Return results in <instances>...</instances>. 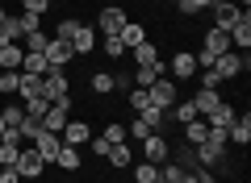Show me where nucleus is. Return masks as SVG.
I'll list each match as a JSON object with an SVG mask.
<instances>
[{
	"label": "nucleus",
	"mask_w": 251,
	"mask_h": 183,
	"mask_svg": "<svg viewBox=\"0 0 251 183\" xmlns=\"http://www.w3.org/2000/svg\"><path fill=\"white\" fill-rule=\"evenodd\" d=\"M247 67H251V59H247V54H239V50H226V54H218V59H214V67H209V71H214V75L226 83V79H234L239 71H247Z\"/></svg>",
	"instance_id": "obj_2"
},
{
	"label": "nucleus",
	"mask_w": 251,
	"mask_h": 183,
	"mask_svg": "<svg viewBox=\"0 0 251 183\" xmlns=\"http://www.w3.org/2000/svg\"><path fill=\"white\" fill-rule=\"evenodd\" d=\"M193 104H197V117H209L218 104H222V96H218V87H201L197 96H193Z\"/></svg>",
	"instance_id": "obj_15"
},
{
	"label": "nucleus",
	"mask_w": 251,
	"mask_h": 183,
	"mask_svg": "<svg viewBox=\"0 0 251 183\" xmlns=\"http://www.w3.org/2000/svg\"><path fill=\"white\" fill-rule=\"evenodd\" d=\"M234 117H239V113H234V104H218L214 113L205 117V125H209V129H230Z\"/></svg>",
	"instance_id": "obj_18"
},
{
	"label": "nucleus",
	"mask_w": 251,
	"mask_h": 183,
	"mask_svg": "<svg viewBox=\"0 0 251 183\" xmlns=\"http://www.w3.org/2000/svg\"><path fill=\"white\" fill-rule=\"evenodd\" d=\"M155 183H159V179H155Z\"/></svg>",
	"instance_id": "obj_46"
},
{
	"label": "nucleus",
	"mask_w": 251,
	"mask_h": 183,
	"mask_svg": "<svg viewBox=\"0 0 251 183\" xmlns=\"http://www.w3.org/2000/svg\"><path fill=\"white\" fill-rule=\"evenodd\" d=\"M92 154H100V158L109 154V138H105V133H97V138H92Z\"/></svg>",
	"instance_id": "obj_40"
},
{
	"label": "nucleus",
	"mask_w": 251,
	"mask_h": 183,
	"mask_svg": "<svg viewBox=\"0 0 251 183\" xmlns=\"http://www.w3.org/2000/svg\"><path fill=\"white\" fill-rule=\"evenodd\" d=\"M105 138H109V146L126 142V125H105Z\"/></svg>",
	"instance_id": "obj_39"
},
{
	"label": "nucleus",
	"mask_w": 251,
	"mask_h": 183,
	"mask_svg": "<svg viewBox=\"0 0 251 183\" xmlns=\"http://www.w3.org/2000/svg\"><path fill=\"white\" fill-rule=\"evenodd\" d=\"M29 146H34L38 154L46 158V163H54V154H59L63 138H59V133H46V129H38V133H34V142H29Z\"/></svg>",
	"instance_id": "obj_11"
},
{
	"label": "nucleus",
	"mask_w": 251,
	"mask_h": 183,
	"mask_svg": "<svg viewBox=\"0 0 251 183\" xmlns=\"http://www.w3.org/2000/svg\"><path fill=\"white\" fill-rule=\"evenodd\" d=\"M72 34H75V17H67V21H59V42H72Z\"/></svg>",
	"instance_id": "obj_38"
},
{
	"label": "nucleus",
	"mask_w": 251,
	"mask_h": 183,
	"mask_svg": "<svg viewBox=\"0 0 251 183\" xmlns=\"http://www.w3.org/2000/svg\"><path fill=\"white\" fill-rule=\"evenodd\" d=\"M147 96H151V108H163V113H172V104H176V79H172V75L155 79V83L147 87Z\"/></svg>",
	"instance_id": "obj_3"
},
{
	"label": "nucleus",
	"mask_w": 251,
	"mask_h": 183,
	"mask_svg": "<svg viewBox=\"0 0 251 183\" xmlns=\"http://www.w3.org/2000/svg\"><path fill=\"white\" fill-rule=\"evenodd\" d=\"M21 13H29V17H46V13H50V0H21Z\"/></svg>",
	"instance_id": "obj_35"
},
{
	"label": "nucleus",
	"mask_w": 251,
	"mask_h": 183,
	"mask_svg": "<svg viewBox=\"0 0 251 183\" xmlns=\"http://www.w3.org/2000/svg\"><path fill=\"white\" fill-rule=\"evenodd\" d=\"M21 59H25L21 42H9V46H0V71H21Z\"/></svg>",
	"instance_id": "obj_16"
},
{
	"label": "nucleus",
	"mask_w": 251,
	"mask_h": 183,
	"mask_svg": "<svg viewBox=\"0 0 251 183\" xmlns=\"http://www.w3.org/2000/svg\"><path fill=\"white\" fill-rule=\"evenodd\" d=\"M17 87H21V71H0V92L4 96H17Z\"/></svg>",
	"instance_id": "obj_30"
},
{
	"label": "nucleus",
	"mask_w": 251,
	"mask_h": 183,
	"mask_svg": "<svg viewBox=\"0 0 251 183\" xmlns=\"http://www.w3.org/2000/svg\"><path fill=\"white\" fill-rule=\"evenodd\" d=\"M67 96H72V79H67V71L50 67L42 75V100H46V104H59V100H67Z\"/></svg>",
	"instance_id": "obj_1"
},
{
	"label": "nucleus",
	"mask_w": 251,
	"mask_h": 183,
	"mask_svg": "<svg viewBox=\"0 0 251 183\" xmlns=\"http://www.w3.org/2000/svg\"><path fill=\"white\" fill-rule=\"evenodd\" d=\"M209 4H218V0H176V9L184 13V17H197V13H205Z\"/></svg>",
	"instance_id": "obj_29"
},
{
	"label": "nucleus",
	"mask_w": 251,
	"mask_h": 183,
	"mask_svg": "<svg viewBox=\"0 0 251 183\" xmlns=\"http://www.w3.org/2000/svg\"><path fill=\"white\" fill-rule=\"evenodd\" d=\"M109 166H117V171H126V166H130V163H134V150H130V146H126V142H117V146H109Z\"/></svg>",
	"instance_id": "obj_19"
},
{
	"label": "nucleus",
	"mask_w": 251,
	"mask_h": 183,
	"mask_svg": "<svg viewBox=\"0 0 251 183\" xmlns=\"http://www.w3.org/2000/svg\"><path fill=\"white\" fill-rule=\"evenodd\" d=\"M239 17H243V9H239V4H230V0H218V4H214V29L239 25Z\"/></svg>",
	"instance_id": "obj_10"
},
{
	"label": "nucleus",
	"mask_w": 251,
	"mask_h": 183,
	"mask_svg": "<svg viewBox=\"0 0 251 183\" xmlns=\"http://www.w3.org/2000/svg\"><path fill=\"white\" fill-rule=\"evenodd\" d=\"M46 42H50V38H46L42 29H34V34L21 38V50H25V54H42V50H46Z\"/></svg>",
	"instance_id": "obj_27"
},
{
	"label": "nucleus",
	"mask_w": 251,
	"mask_h": 183,
	"mask_svg": "<svg viewBox=\"0 0 251 183\" xmlns=\"http://www.w3.org/2000/svg\"><path fill=\"white\" fill-rule=\"evenodd\" d=\"M117 38H122L126 54H130V50H134L138 42H147V29H143V25H134V21H126V29H122V34H117Z\"/></svg>",
	"instance_id": "obj_21"
},
{
	"label": "nucleus",
	"mask_w": 251,
	"mask_h": 183,
	"mask_svg": "<svg viewBox=\"0 0 251 183\" xmlns=\"http://www.w3.org/2000/svg\"><path fill=\"white\" fill-rule=\"evenodd\" d=\"M226 142H234V146H247V142H251V117L247 113L234 117V125L226 129Z\"/></svg>",
	"instance_id": "obj_17"
},
{
	"label": "nucleus",
	"mask_w": 251,
	"mask_h": 183,
	"mask_svg": "<svg viewBox=\"0 0 251 183\" xmlns=\"http://www.w3.org/2000/svg\"><path fill=\"white\" fill-rule=\"evenodd\" d=\"M163 75H168V62H138V67H134V87H151L155 83V79H163Z\"/></svg>",
	"instance_id": "obj_8"
},
{
	"label": "nucleus",
	"mask_w": 251,
	"mask_h": 183,
	"mask_svg": "<svg viewBox=\"0 0 251 183\" xmlns=\"http://www.w3.org/2000/svg\"><path fill=\"white\" fill-rule=\"evenodd\" d=\"M113 75H109V71H97V75H92V92H97V96H109V92H113Z\"/></svg>",
	"instance_id": "obj_31"
},
{
	"label": "nucleus",
	"mask_w": 251,
	"mask_h": 183,
	"mask_svg": "<svg viewBox=\"0 0 251 183\" xmlns=\"http://www.w3.org/2000/svg\"><path fill=\"white\" fill-rule=\"evenodd\" d=\"M172 108H176V121H180V125L197 121V104H193V100H176V104H172Z\"/></svg>",
	"instance_id": "obj_32"
},
{
	"label": "nucleus",
	"mask_w": 251,
	"mask_h": 183,
	"mask_svg": "<svg viewBox=\"0 0 251 183\" xmlns=\"http://www.w3.org/2000/svg\"><path fill=\"white\" fill-rule=\"evenodd\" d=\"M4 21H9V13H4V9H0V25H4Z\"/></svg>",
	"instance_id": "obj_42"
},
{
	"label": "nucleus",
	"mask_w": 251,
	"mask_h": 183,
	"mask_svg": "<svg viewBox=\"0 0 251 183\" xmlns=\"http://www.w3.org/2000/svg\"><path fill=\"white\" fill-rule=\"evenodd\" d=\"M21 104H25V117H34V121H42V117H46V108H50L42 96H34V100H21Z\"/></svg>",
	"instance_id": "obj_34"
},
{
	"label": "nucleus",
	"mask_w": 251,
	"mask_h": 183,
	"mask_svg": "<svg viewBox=\"0 0 251 183\" xmlns=\"http://www.w3.org/2000/svg\"><path fill=\"white\" fill-rule=\"evenodd\" d=\"M0 138H4V117H0Z\"/></svg>",
	"instance_id": "obj_43"
},
{
	"label": "nucleus",
	"mask_w": 251,
	"mask_h": 183,
	"mask_svg": "<svg viewBox=\"0 0 251 183\" xmlns=\"http://www.w3.org/2000/svg\"><path fill=\"white\" fill-rule=\"evenodd\" d=\"M0 183H21L17 166H0Z\"/></svg>",
	"instance_id": "obj_41"
},
{
	"label": "nucleus",
	"mask_w": 251,
	"mask_h": 183,
	"mask_svg": "<svg viewBox=\"0 0 251 183\" xmlns=\"http://www.w3.org/2000/svg\"><path fill=\"white\" fill-rule=\"evenodd\" d=\"M130 59H134V67H138V62H159V46L147 38V42H138L134 50H130Z\"/></svg>",
	"instance_id": "obj_22"
},
{
	"label": "nucleus",
	"mask_w": 251,
	"mask_h": 183,
	"mask_svg": "<svg viewBox=\"0 0 251 183\" xmlns=\"http://www.w3.org/2000/svg\"><path fill=\"white\" fill-rule=\"evenodd\" d=\"M42 54H46V62H50V67H59V71L67 67V62H72V59H75L72 42H59V38H50V42H46V50H42Z\"/></svg>",
	"instance_id": "obj_7"
},
{
	"label": "nucleus",
	"mask_w": 251,
	"mask_h": 183,
	"mask_svg": "<svg viewBox=\"0 0 251 183\" xmlns=\"http://www.w3.org/2000/svg\"><path fill=\"white\" fill-rule=\"evenodd\" d=\"M100 46H105V54H109V59H126V46H122V38H105Z\"/></svg>",
	"instance_id": "obj_37"
},
{
	"label": "nucleus",
	"mask_w": 251,
	"mask_h": 183,
	"mask_svg": "<svg viewBox=\"0 0 251 183\" xmlns=\"http://www.w3.org/2000/svg\"><path fill=\"white\" fill-rule=\"evenodd\" d=\"M17 158H21V146L0 138V166H17Z\"/></svg>",
	"instance_id": "obj_28"
},
{
	"label": "nucleus",
	"mask_w": 251,
	"mask_h": 183,
	"mask_svg": "<svg viewBox=\"0 0 251 183\" xmlns=\"http://www.w3.org/2000/svg\"><path fill=\"white\" fill-rule=\"evenodd\" d=\"M17 96H21V100L42 96V75H25V71H21V87H17Z\"/></svg>",
	"instance_id": "obj_23"
},
{
	"label": "nucleus",
	"mask_w": 251,
	"mask_h": 183,
	"mask_svg": "<svg viewBox=\"0 0 251 183\" xmlns=\"http://www.w3.org/2000/svg\"><path fill=\"white\" fill-rule=\"evenodd\" d=\"M172 75H176V79H193V75H197V54L176 50V59H172Z\"/></svg>",
	"instance_id": "obj_13"
},
{
	"label": "nucleus",
	"mask_w": 251,
	"mask_h": 183,
	"mask_svg": "<svg viewBox=\"0 0 251 183\" xmlns=\"http://www.w3.org/2000/svg\"><path fill=\"white\" fill-rule=\"evenodd\" d=\"M0 117H4V129H21V121H25V104H4L0 108Z\"/></svg>",
	"instance_id": "obj_24"
},
{
	"label": "nucleus",
	"mask_w": 251,
	"mask_h": 183,
	"mask_svg": "<svg viewBox=\"0 0 251 183\" xmlns=\"http://www.w3.org/2000/svg\"><path fill=\"white\" fill-rule=\"evenodd\" d=\"M54 163H59L63 171H80V146H67V142H63L59 154H54Z\"/></svg>",
	"instance_id": "obj_20"
},
{
	"label": "nucleus",
	"mask_w": 251,
	"mask_h": 183,
	"mask_svg": "<svg viewBox=\"0 0 251 183\" xmlns=\"http://www.w3.org/2000/svg\"><path fill=\"white\" fill-rule=\"evenodd\" d=\"M126 21H130V17H126L122 4H105V9L97 13V25H100V34H105V38H117L126 29Z\"/></svg>",
	"instance_id": "obj_4"
},
{
	"label": "nucleus",
	"mask_w": 251,
	"mask_h": 183,
	"mask_svg": "<svg viewBox=\"0 0 251 183\" xmlns=\"http://www.w3.org/2000/svg\"><path fill=\"white\" fill-rule=\"evenodd\" d=\"M168 154H172V142L163 138V133H151V138H143V163L163 166V163H168Z\"/></svg>",
	"instance_id": "obj_5"
},
{
	"label": "nucleus",
	"mask_w": 251,
	"mask_h": 183,
	"mask_svg": "<svg viewBox=\"0 0 251 183\" xmlns=\"http://www.w3.org/2000/svg\"><path fill=\"white\" fill-rule=\"evenodd\" d=\"M205 133H209L205 117H197V121H188V125H184V138H188V146H201V142H205Z\"/></svg>",
	"instance_id": "obj_25"
},
{
	"label": "nucleus",
	"mask_w": 251,
	"mask_h": 183,
	"mask_svg": "<svg viewBox=\"0 0 251 183\" xmlns=\"http://www.w3.org/2000/svg\"><path fill=\"white\" fill-rule=\"evenodd\" d=\"M21 71H25V75H46L50 62H46V54H25V59H21Z\"/></svg>",
	"instance_id": "obj_26"
},
{
	"label": "nucleus",
	"mask_w": 251,
	"mask_h": 183,
	"mask_svg": "<svg viewBox=\"0 0 251 183\" xmlns=\"http://www.w3.org/2000/svg\"><path fill=\"white\" fill-rule=\"evenodd\" d=\"M155 179H159V166L155 163H138L134 166V183H155Z\"/></svg>",
	"instance_id": "obj_33"
},
{
	"label": "nucleus",
	"mask_w": 251,
	"mask_h": 183,
	"mask_svg": "<svg viewBox=\"0 0 251 183\" xmlns=\"http://www.w3.org/2000/svg\"><path fill=\"white\" fill-rule=\"evenodd\" d=\"M92 46H97V29H92V25H80V21H75L72 50H75V54H92Z\"/></svg>",
	"instance_id": "obj_12"
},
{
	"label": "nucleus",
	"mask_w": 251,
	"mask_h": 183,
	"mask_svg": "<svg viewBox=\"0 0 251 183\" xmlns=\"http://www.w3.org/2000/svg\"><path fill=\"white\" fill-rule=\"evenodd\" d=\"M63 142H67V146H84V142H92V129L84 121H67L63 125V133H59Z\"/></svg>",
	"instance_id": "obj_14"
},
{
	"label": "nucleus",
	"mask_w": 251,
	"mask_h": 183,
	"mask_svg": "<svg viewBox=\"0 0 251 183\" xmlns=\"http://www.w3.org/2000/svg\"><path fill=\"white\" fill-rule=\"evenodd\" d=\"M42 166H46V158L38 154L34 146H21V158H17V175L21 179H42Z\"/></svg>",
	"instance_id": "obj_6"
},
{
	"label": "nucleus",
	"mask_w": 251,
	"mask_h": 183,
	"mask_svg": "<svg viewBox=\"0 0 251 183\" xmlns=\"http://www.w3.org/2000/svg\"><path fill=\"white\" fill-rule=\"evenodd\" d=\"M226 34H230V50L247 54V46H251V13H243V17H239V25H230Z\"/></svg>",
	"instance_id": "obj_9"
},
{
	"label": "nucleus",
	"mask_w": 251,
	"mask_h": 183,
	"mask_svg": "<svg viewBox=\"0 0 251 183\" xmlns=\"http://www.w3.org/2000/svg\"><path fill=\"white\" fill-rule=\"evenodd\" d=\"M172 4H176V0H172Z\"/></svg>",
	"instance_id": "obj_45"
},
{
	"label": "nucleus",
	"mask_w": 251,
	"mask_h": 183,
	"mask_svg": "<svg viewBox=\"0 0 251 183\" xmlns=\"http://www.w3.org/2000/svg\"><path fill=\"white\" fill-rule=\"evenodd\" d=\"M130 108H134V113L151 108V96H147V87H130Z\"/></svg>",
	"instance_id": "obj_36"
},
{
	"label": "nucleus",
	"mask_w": 251,
	"mask_h": 183,
	"mask_svg": "<svg viewBox=\"0 0 251 183\" xmlns=\"http://www.w3.org/2000/svg\"><path fill=\"white\" fill-rule=\"evenodd\" d=\"M105 4H117V0H105Z\"/></svg>",
	"instance_id": "obj_44"
}]
</instances>
